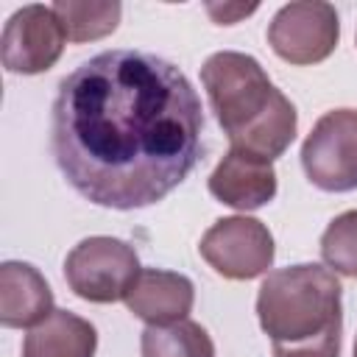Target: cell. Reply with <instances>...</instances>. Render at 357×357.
<instances>
[{
  "label": "cell",
  "instance_id": "6da1fadb",
  "mask_svg": "<svg viewBox=\"0 0 357 357\" xmlns=\"http://www.w3.org/2000/svg\"><path fill=\"white\" fill-rule=\"evenodd\" d=\"M201 98L190 78L148 50H103L59 81L50 148L67 184L106 209H142L198 165Z\"/></svg>",
  "mask_w": 357,
  "mask_h": 357
},
{
  "label": "cell",
  "instance_id": "7a4b0ae2",
  "mask_svg": "<svg viewBox=\"0 0 357 357\" xmlns=\"http://www.w3.org/2000/svg\"><path fill=\"white\" fill-rule=\"evenodd\" d=\"M201 84L231 148L273 162L296 139V106L271 84L254 56L212 53L201 67Z\"/></svg>",
  "mask_w": 357,
  "mask_h": 357
},
{
  "label": "cell",
  "instance_id": "3957f363",
  "mask_svg": "<svg viewBox=\"0 0 357 357\" xmlns=\"http://www.w3.org/2000/svg\"><path fill=\"white\" fill-rule=\"evenodd\" d=\"M340 293L337 276L315 262L271 271L257 293V318L273 357H340Z\"/></svg>",
  "mask_w": 357,
  "mask_h": 357
},
{
  "label": "cell",
  "instance_id": "277c9868",
  "mask_svg": "<svg viewBox=\"0 0 357 357\" xmlns=\"http://www.w3.org/2000/svg\"><path fill=\"white\" fill-rule=\"evenodd\" d=\"M139 271L134 245L106 234L81 240L64 259V279L70 290L92 304L126 301Z\"/></svg>",
  "mask_w": 357,
  "mask_h": 357
},
{
  "label": "cell",
  "instance_id": "5b68a950",
  "mask_svg": "<svg viewBox=\"0 0 357 357\" xmlns=\"http://www.w3.org/2000/svg\"><path fill=\"white\" fill-rule=\"evenodd\" d=\"M301 167L324 192L357 190V109H332L307 134Z\"/></svg>",
  "mask_w": 357,
  "mask_h": 357
},
{
  "label": "cell",
  "instance_id": "8992f818",
  "mask_svg": "<svg viewBox=\"0 0 357 357\" xmlns=\"http://www.w3.org/2000/svg\"><path fill=\"white\" fill-rule=\"evenodd\" d=\"M198 251L215 273L231 282H248L262 273H271L268 268L273 265L276 254L273 234L268 231V226L248 215L215 220L204 231Z\"/></svg>",
  "mask_w": 357,
  "mask_h": 357
},
{
  "label": "cell",
  "instance_id": "52a82bcc",
  "mask_svg": "<svg viewBox=\"0 0 357 357\" xmlns=\"http://www.w3.org/2000/svg\"><path fill=\"white\" fill-rule=\"evenodd\" d=\"M340 39V20L332 3L296 0L282 6L268 25L271 50L296 67L329 59Z\"/></svg>",
  "mask_w": 357,
  "mask_h": 357
},
{
  "label": "cell",
  "instance_id": "ba28073f",
  "mask_svg": "<svg viewBox=\"0 0 357 357\" xmlns=\"http://www.w3.org/2000/svg\"><path fill=\"white\" fill-rule=\"evenodd\" d=\"M67 33L53 6H22L8 17L0 36V59L8 73L36 75L50 70L64 50Z\"/></svg>",
  "mask_w": 357,
  "mask_h": 357
},
{
  "label": "cell",
  "instance_id": "9c48e42d",
  "mask_svg": "<svg viewBox=\"0 0 357 357\" xmlns=\"http://www.w3.org/2000/svg\"><path fill=\"white\" fill-rule=\"evenodd\" d=\"M206 184H209V192L220 204L240 209V212H251L273 201L276 170H273V162L231 148L218 162Z\"/></svg>",
  "mask_w": 357,
  "mask_h": 357
},
{
  "label": "cell",
  "instance_id": "30bf717a",
  "mask_svg": "<svg viewBox=\"0 0 357 357\" xmlns=\"http://www.w3.org/2000/svg\"><path fill=\"white\" fill-rule=\"evenodd\" d=\"M192 301H195L192 282L184 273L165 268H142L126 296L128 312L145 321L148 326H167L184 321L192 310Z\"/></svg>",
  "mask_w": 357,
  "mask_h": 357
},
{
  "label": "cell",
  "instance_id": "8fae6325",
  "mask_svg": "<svg viewBox=\"0 0 357 357\" xmlns=\"http://www.w3.org/2000/svg\"><path fill=\"white\" fill-rule=\"evenodd\" d=\"M53 312V290L45 276L28 265L8 259L0 265V324L8 329L36 326Z\"/></svg>",
  "mask_w": 357,
  "mask_h": 357
},
{
  "label": "cell",
  "instance_id": "7c38bea8",
  "mask_svg": "<svg viewBox=\"0 0 357 357\" xmlns=\"http://www.w3.org/2000/svg\"><path fill=\"white\" fill-rule=\"evenodd\" d=\"M95 326L67 310H53L22 340V357H95Z\"/></svg>",
  "mask_w": 357,
  "mask_h": 357
},
{
  "label": "cell",
  "instance_id": "4fadbf2b",
  "mask_svg": "<svg viewBox=\"0 0 357 357\" xmlns=\"http://www.w3.org/2000/svg\"><path fill=\"white\" fill-rule=\"evenodd\" d=\"M53 11L70 42H95L117 28L123 6L114 0H56Z\"/></svg>",
  "mask_w": 357,
  "mask_h": 357
},
{
  "label": "cell",
  "instance_id": "5bb4252c",
  "mask_svg": "<svg viewBox=\"0 0 357 357\" xmlns=\"http://www.w3.org/2000/svg\"><path fill=\"white\" fill-rule=\"evenodd\" d=\"M142 357H215L209 332L195 321H176L167 326H148L139 335Z\"/></svg>",
  "mask_w": 357,
  "mask_h": 357
},
{
  "label": "cell",
  "instance_id": "9a60e30c",
  "mask_svg": "<svg viewBox=\"0 0 357 357\" xmlns=\"http://www.w3.org/2000/svg\"><path fill=\"white\" fill-rule=\"evenodd\" d=\"M321 257L332 273L357 279V209L337 215L324 229Z\"/></svg>",
  "mask_w": 357,
  "mask_h": 357
},
{
  "label": "cell",
  "instance_id": "2e32d148",
  "mask_svg": "<svg viewBox=\"0 0 357 357\" xmlns=\"http://www.w3.org/2000/svg\"><path fill=\"white\" fill-rule=\"evenodd\" d=\"M206 11L215 17L218 25H231V22H237V17L257 11V6H206Z\"/></svg>",
  "mask_w": 357,
  "mask_h": 357
},
{
  "label": "cell",
  "instance_id": "e0dca14e",
  "mask_svg": "<svg viewBox=\"0 0 357 357\" xmlns=\"http://www.w3.org/2000/svg\"><path fill=\"white\" fill-rule=\"evenodd\" d=\"M354 357H357V340H354Z\"/></svg>",
  "mask_w": 357,
  "mask_h": 357
}]
</instances>
